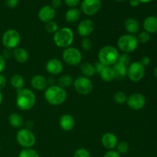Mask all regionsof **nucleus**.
<instances>
[{"label":"nucleus","instance_id":"nucleus-37","mask_svg":"<svg viewBox=\"0 0 157 157\" xmlns=\"http://www.w3.org/2000/svg\"><path fill=\"white\" fill-rule=\"evenodd\" d=\"M19 0H6V5L9 9H14L18 5Z\"/></svg>","mask_w":157,"mask_h":157},{"label":"nucleus","instance_id":"nucleus-15","mask_svg":"<svg viewBox=\"0 0 157 157\" xmlns=\"http://www.w3.org/2000/svg\"><path fill=\"white\" fill-rule=\"evenodd\" d=\"M56 15L55 9L51 6H44L39 9L38 13V18L40 21L44 23H48L53 21Z\"/></svg>","mask_w":157,"mask_h":157},{"label":"nucleus","instance_id":"nucleus-20","mask_svg":"<svg viewBox=\"0 0 157 157\" xmlns=\"http://www.w3.org/2000/svg\"><path fill=\"white\" fill-rule=\"evenodd\" d=\"M144 31L149 34H154L157 32V17L150 15L144 19L143 23Z\"/></svg>","mask_w":157,"mask_h":157},{"label":"nucleus","instance_id":"nucleus-19","mask_svg":"<svg viewBox=\"0 0 157 157\" xmlns=\"http://www.w3.org/2000/svg\"><path fill=\"white\" fill-rule=\"evenodd\" d=\"M12 57L15 61L20 64H25L29 60V54L26 49L17 47L12 51Z\"/></svg>","mask_w":157,"mask_h":157},{"label":"nucleus","instance_id":"nucleus-34","mask_svg":"<svg viewBox=\"0 0 157 157\" xmlns=\"http://www.w3.org/2000/svg\"><path fill=\"white\" fill-rule=\"evenodd\" d=\"M130 57L128 54L126 53H123L122 55H119V58H118L117 62V63H120V64H123V65H125L127 67H128L130 64Z\"/></svg>","mask_w":157,"mask_h":157},{"label":"nucleus","instance_id":"nucleus-5","mask_svg":"<svg viewBox=\"0 0 157 157\" xmlns=\"http://www.w3.org/2000/svg\"><path fill=\"white\" fill-rule=\"evenodd\" d=\"M139 42L136 36L130 34H125L120 37L117 40V47L123 53L130 54L135 52L138 47Z\"/></svg>","mask_w":157,"mask_h":157},{"label":"nucleus","instance_id":"nucleus-28","mask_svg":"<svg viewBox=\"0 0 157 157\" xmlns=\"http://www.w3.org/2000/svg\"><path fill=\"white\" fill-rule=\"evenodd\" d=\"M74 83V78L70 75H61L58 79V86H60L62 88L65 89L71 87Z\"/></svg>","mask_w":157,"mask_h":157},{"label":"nucleus","instance_id":"nucleus-12","mask_svg":"<svg viewBox=\"0 0 157 157\" xmlns=\"http://www.w3.org/2000/svg\"><path fill=\"white\" fill-rule=\"evenodd\" d=\"M101 0H83L81 9L83 13L87 16H92L98 13L101 8Z\"/></svg>","mask_w":157,"mask_h":157},{"label":"nucleus","instance_id":"nucleus-6","mask_svg":"<svg viewBox=\"0 0 157 157\" xmlns=\"http://www.w3.org/2000/svg\"><path fill=\"white\" fill-rule=\"evenodd\" d=\"M16 140L23 149L32 148L36 143V137L30 129L21 128L16 134Z\"/></svg>","mask_w":157,"mask_h":157},{"label":"nucleus","instance_id":"nucleus-42","mask_svg":"<svg viewBox=\"0 0 157 157\" xmlns=\"http://www.w3.org/2000/svg\"><path fill=\"white\" fill-rule=\"evenodd\" d=\"M140 62L141 64L144 66V67H147V66L150 65V63H151V60H150V58H149V57L144 56L141 58V60Z\"/></svg>","mask_w":157,"mask_h":157},{"label":"nucleus","instance_id":"nucleus-44","mask_svg":"<svg viewBox=\"0 0 157 157\" xmlns=\"http://www.w3.org/2000/svg\"><path fill=\"white\" fill-rule=\"evenodd\" d=\"M61 5V0H52V5L51 6L53 7L54 9H57V8L60 7Z\"/></svg>","mask_w":157,"mask_h":157},{"label":"nucleus","instance_id":"nucleus-49","mask_svg":"<svg viewBox=\"0 0 157 157\" xmlns=\"http://www.w3.org/2000/svg\"><path fill=\"white\" fill-rule=\"evenodd\" d=\"M117 2H124L125 0H116Z\"/></svg>","mask_w":157,"mask_h":157},{"label":"nucleus","instance_id":"nucleus-30","mask_svg":"<svg viewBox=\"0 0 157 157\" xmlns=\"http://www.w3.org/2000/svg\"><path fill=\"white\" fill-rule=\"evenodd\" d=\"M117 150L116 151L119 153L120 155H124L126 153H127L130 150V145H129L127 141H121V142H118L117 145L116 147Z\"/></svg>","mask_w":157,"mask_h":157},{"label":"nucleus","instance_id":"nucleus-10","mask_svg":"<svg viewBox=\"0 0 157 157\" xmlns=\"http://www.w3.org/2000/svg\"><path fill=\"white\" fill-rule=\"evenodd\" d=\"M73 86L77 93L81 95H87L92 92L94 84L89 78L84 76L78 77L74 80Z\"/></svg>","mask_w":157,"mask_h":157},{"label":"nucleus","instance_id":"nucleus-46","mask_svg":"<svg viewBox=\"0 0 157 157\" xmlns=\"http://www.w3.org/2000/svg\"><path fill=\"white\" fill-rule=\"evenodd\" d=\"M140 2V3H149V2H151L153 0H139Z\"/></svg>","mask_w":157,"mask_h":157},{"label":"nucleus","instance_id":"nucleus-21","mask_svg":"<svg viewBox=\"0 0 157 157\" xmlns=\"http://www.w3.org/2000/svg\"><path fill=\"white\" fill-rule=\"evenodd\" d=\"M124 27H125L126 31L130 35H134V34L138 33L140 31V24L136 19L134 18H129L124 22Z\"/></svg>","mask_w":157,"mask_h":157},{"label":"nucleus","instance_id":"nucleus-13","mask_svg":"<svg viewBox=\"0 0 157 157\" xmlns=\"http://www.w3.org/2000/svg\"><path fill=\"white\" fill-rule=\"evenodd\" d=\"M95 29V25L94 21L91 19L86 18V19L82 20L78 25V34L80 36L84 38H88L89 36L92 35Z\"/></svg>","mask_w":157,"mask_h":157},{"label":"nucleus","instance_id":"nucleus-48","mask_svg":"<svg viewBox=\"0 0 157 157\" xmlns=\"http://www.w3.org/2000/svg\"><path fill=\"white\" fill-rule=\"evenodd\" d=\"M154 76L157 78V66L156 67V68L154 69Z\"/></svg>","mask_w":157,"mask_h":157},{"label":"nucleus","instance_id":"nucleus-36","mask_svg":"<svg viewBox=\"0 0 157 157\" xmlns=\"http://www.w3.org/2000/svg\"><path fill=\"white\" fill-rule=\"evenodd\" d=\"M81 48L84 51H90L93 48V43L89 38H84L81 41Z\"/></svg>","mask_w":157,"mask_h":157},{"label":"nucleus","instance_id":"nucleus-9","mask_svg":"<svg viewBox=\"0 0 157 157\" xmlns=\"http://www.w3.org/2000/svg\"><path fill=\"white\" fill-rule=\"evenodd\" d=\"M145 72V67L140 61H133L127 67V77L132 82L137 83L144 79Z\"/></svg>","mask_w":157,"mask_h":157},{"label":"nucleus","instance_id":"nucleus-1","mask_svg":"<svg viewBox=\"0 0 157 157\" xmlns=\"http://www.w3.org/2000/svg\"><path fill=\"white\" fill-rule=\"evenodd\" d=\"M44 96L48 104L52 106H59L65 102L67 94L65 89L54 84L44 90Z\"/></svg>","mask_w":157,"mask_h":157},{"label":"nucleus","instance_id":"nucleus-50","mask_svg":"<svg viewBox=\"0 0 157 157\" xmlns=\"http://www.w3.org/2000/svg\"><path fill=\"white\" fill-rule=\"evenodd\" d=\"M0 150H1V147H0Z\"/></svg>","mask_w":157,"mask_h":157},{"label":"nucleus","instance_id":"nucleus-45","mask_svg":"<svg viewBox=\"0 0 157 157\" xmlns=\"http://www.w3.org/2000/svg\"><path fill=\"white\" fill-rule=\"evenodd\" d=\"M140 4V2L139 0H130V5L132 7H137Z\"/></svg>","mask_w":157,"mask_h":157},{"label":"nucleus","instance_id":"nucleus-40","mask_svg":"<svg viewBox=\"0 0 157 157\" xmlns=\"http://www.w3.org/2000/svg\"><path fill=\"white\" fill-rule=\"evenodd\" d=\"M6 58L2 56V55L0 54V74L2 73L4 70L6 69Z\"/></svg>","mask_w":157,"mask_h":157},{"label":"nucleus","instance_id":"nucleus-4","mask_svg":"<svg viewBox=\"0 0 157 157\" xmlns=\"http://www.w3.org/2000/svg\"><path fill=\"white\" fill-rule=\"evenodd\" d=\"M75 35L74 32L70 28L63 27L58 29V32L54 34L53 40L55 44L58 48H67L71 46L74 42Z\"/></svg>","mask_w":157,"mask_h":157},{"label":"nucleus","instance_id":"nucleus-23","mask_svg":"<svg viewBox=\"0 0 157 157\" xmlns=\"http://www.w3.org/2000/svg\"><path fill=\"white\" fill-rule=\"evenodd\" d=\"M99 75L102 81H105V82H111L115 79V75L113 67H109V66H104Z\"/></svg>","mask_w":157,"mask_h":157},{"label":"nucleus","instance_id":"nucleus-27","mask_svg":"<svg viewBox=\"0 0 157 157\" xmlns=\"http://www.w3.org/2000/svg\"><path fill=\"white\" fill-rule=\"evenodd\" d=\"M10 83L12 87L18 91V90L24 88L25 79L23 78V76H21V75H19V74H15V75H14L11 78Z\"/></svg>","mask_w":157,"mask_h":157},{"label":"nucleus","instance_id":"nucleus-2","mask_svg":"<svg viewBox=\"0 0 157 157\" xmlns=\"http://www.w3.org/2000/svg\"><path fill=\"white\" fill-rule=\"evenodd\" d=\"M36 103V95L29 88H22L17 91L15 104L22 111H28L33 108Z\"/></svg>","mask_w":157,"mask_h":157},{"label":"nucleus","instance_id":"nucleus-29","mask_svg":"<svg viewBox=\"0 0 157 157\" xmlns=\"http://www.w3.org/2000/svg\"><path fill=\"white\" fill-rule=\"evenodd\" d=\"M127 94L122 90H118L116 93L113 94V101L116 104H119V105H123V104H126L127 101Z\"/></svg>","mask_w":157,"mask_h":157},{"label":"nucleus","instance_id":"nucleus-31","mask_svg":"<svg viewBox=\"0 0 157 157\" xmlns=\"http://www.w3.org/2000/svg\"><path fill=\"white\" fill-rule=\"evenodd\" d=\"M18 157H40V155L33 148H25L20 151Z\"/></svg>","mask_w":157,"mask_h":157},{"label":"nucleus","instance_id":"nucleus-22","mask_svg":"<svg viewBox=\"0 0 157 157\" xmlns=\"http://www.w3.org/2000/svg\"><path fill=\"white\" fill-rule=\"evenodd\" d=\"M9 124L14 128L21 129L24 125V119L21 114L18 113H11L8 118Z\"/></svg>","mask_w":157,"mask_h":157},{"label":"nucleus","instance_id":"nucleus-47","mask_svg":"<svg viewBox=\"0 0 157 157\" xmlns=\"http://www.w3.org/2000/svg\"><path fill=\"white\" fill-rule=\"evenodd\" d=\"M2 100H3L2 94V91L0 90V106L2 105Z\"/></svg>","mask_w":157,"mask_h":157},{"label":"nucleus","instance_id":"nucleus-11","mask_svg":"<svg viewBox=\"0 0 157 157\" xmlns=\"http://www.w3.org/2000/svg\"><path fill=\"white\" fill-rule=\"evenodd\" d=\"M147 100L145 96L142 94L133 93L127 97V104L128 107L133 110H140L145 107Z\"/></svg>","mask_w":157,"mask_h":157},{"label":"nucleus","instance_id":"nucleus-33","mask_svg":"<svg viewBox=\"0 0 157 157\" xmlns=\"http://www.w3.org/2000/svg\"><path fill=\"white\" fill-rule=\"evenodd\" d=\"M136 38H137V41L139 43L146 44V43H147L150 40V34L145 32V31H143V32H140L138 34Z\"/></svg>","mask_w":157,"mask_h":157},{"label":"nucleus","instance_id":"nucleus-16","mask_svg":"<svg viewBox=\"0 0 157 157\" xmlns=\"http://www.w3.org/2000/svg\"><path fill=\"white\" fill-rule=\"evenodd\" d=\"M118 144V138L111 132H107L101 136V144L108 150H114Z\"/></svg>","mask_w":157,"mask_h":157},{"label":"nucleus","instance_id":"nucleus-8","mask_svg":"<svg viewBox=\"0 0 157 157\" xmlns=\"http://www.w3.org/2000/svg\"><path fill=\"white\" fill-rule=\"evenodd\" d=\"M62 59L68 65L78 66L82 61L83 55L79 49L71 46L63 51Z\"/></svg>","mask_w":157,"mask_h":157},{"label":"nucleus","instance_id":"nucleus-35","mask_svg":"<svg viewBox=\"0 0 157 157\" xmlns=\"http://www.w3.org/2000/svg\"><path fill=\"white\" fill-rule=\"evenodd\" d=\"M74 157H90V153L87 149L81 147L75 152Z\"/></svg>","mask_w":157,"mask_h":157},{"label":"nucleus","instance_id":"nucleus-14","mask_svg":"<svg viewBox=\"0 0 157 157\" xmlns=\"http://www.w3.org/2000/svg\"><path fill=\"white\" fill-rule=\"evenodd\" d=\"M45 69L48 73L52 75H58L64 70V64L62 61L58 58H50L46 62Z\"/></svg>","mask_w":157,"mask_h":157},{"label":"nucleus","instance_id":"nucleus-41","mask_svg":"<svg viewBox=\"0 0 157 157\" xmlns=\"http://www.w3.org/2000/svg\"><path fill=\"white\" fill-rule=\"evenodd\" d=\"M6 84H7L6 78L2 74H0V90H2V89H4L6 87Z\"/></svg>","mask_w":157,"mask_h":157},{"label":"nucleus","instance_id":"nucleus-7","mask_svg":"<svg viewBox=\"0 0 157 157\" xmlns=\"http://www.w3.org/2000/svg\"><path fill=\"white\" fill-rule=\"evenodd\" d=\"M21 42V35L15 29H8L3 33L2 43L6 49L13 50L18 47Z\"/></svg>","mask_w":157,"mask_h":157},{"label":"nucleus","instance_id":"nucleus-3","mask_svg":"<svg viewBox=\"0 0 157 157\" xmlns=\"http://www.w3.org/2000/svg\"><path fill=\"white\" fill-rule=\"evenodd\" d=\"M119 55V51L114 46L105 45L98 52V61L104 66L112 67L117 62Z\"/></svg>","mask_w":157,"mask_h":157},{"label":"nucleus","instance_id":"nucleus-26","mask_svg":"<svg viewBox=\"0 0 157 157\" xmlns=\"http://www.w3.org/2000/svg\"><path fill=\"white\" fill-rule=\"evenodd\" d=\"M81 16V11L77 8H71L66 12L65 20L69 23H74L78 21Z\"/></svg>","mask_w":157,"mask_h":157},{"label":"nucleus","instance_id":"nucleus-32","mask_svg":"<svg viewBox=\"0 0 157 157\" xmlns=\"http://www.w3.org/2000/svg\"><path fill=\"white\" fill-rule=\"evenodd\" d=\"M59 29V26H58V23L55 21H49V22L46 23L45 25V30L49 34H55Z\"/></svg>","mask_w":157,"mask_h":157},{"label":"nucleus","instance_id":"nucleus-17","mask_svg":"<svg viewBox=\"0 0 157 157\" xmlns=\"http://www.w3.org/2000/svg\"><path fill=\"white\" fill-rule=\"evenodd\" d=\"M59 126L64 131L68 132L73 130L75 127V120L72 115L65 113L59 119Z\"/></svg>","mask_w":157,"mask_h":157},{"label":"nucleus","instance_id":"nucleus-38","mask_svg":"<svg viewBox=\"0 0 157 157\" xmlns=\"http://www.w3.org/2000/svg\"><path fill=\"white\" fill-rule=\"evenodd\" d=\"M81 0H64V3L71 8H75L79 4Z\"/></svg>","mask_w":157,"mask_h":157},{"label":"nucleus","instance_id":"nucleus-25","mask_svg":"<svg viewBox=\"0 0 157 157\" xmlns=\"http://www.w3.org/2000/svg\"><path fill=\"white\" fill-rule=\"evenodd\" d=\"M114 71L115 78L118 80H122L127 76V66L123 65L120 63H116L113 66H112Z\"/></svg>","mask_w":157,"mask_h":157},{"label":"nucleus","instance_id":"nucleus-43","mask_svg":"<svg viewBox=\"0 0 157 157\" xmlns=\"http://www.w3.org/2000/svg\"><path fill=\"white\" fill-rule=\"evenodd\" d=\"M94 65L96 73H98V74H100V72L101 71V70L103 69V67H104V64H102L101 62H99V61H98V62H97L95 64H94Z\"/></svg>","mask_w":157,"mask_h":157},{"label":"nucleus","instance_id":"nucleus-24","mask_svg":"<svg viewBox=\"0 0 157 157\" xmlns=\"http://www.w3.org/2000/svg\"><path fill=\"white\" fill-rule=\"evenodd\" d=\"M80 70H81L82 76L87 77V78H91L96 74L94 65L93 64H90L89 62H84L80 66Z\"/></svg>","mask_w":157,"mask_h":157},{"label":"nucleus","instance_id":"nucleus-18","mask_svg":"<svg viewBox=\"0 0 157 157\" xmlns=\"http://www.w3.org/2000/svg\"><path fill=\"white\" fill-rule=\"evenodd\" d=\"M31 85L35 90L41 91L48 87V81L44 76L41 75H34L31 79Z\"/></svg>","mask_w":157,"mask_h":157},{"label":"nucleus","instance_id":"nucleus-39","mask_svg":"<svg viewBox=\"0 0 157 157\" xmlns=\"http://www.w3.org/2000/svg\"><path fill=\"white\" fill-rule=\"evenodd\" d=\"M103 157H121V155L114 150H108L104 153V156Z\"/></svg>","mask_w":157,"mask_h":157}]
</instances>
